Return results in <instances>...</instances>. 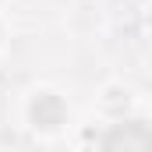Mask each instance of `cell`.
Masks as SVG:
<instances>
[{"mask_svg":"<svg viewBox=\"0 0 152 152\" xmlns=\"http://www.w3.org/2000/svg\"><path fill=\"white\" fill-rule=\"evenodd\" d=\"M106 152H152V134L138 124H124L106 138Z\"/></svg>","mask_w":152,"mask_h":152,"instance_id":"cell-1","label":"cell"}]
</instances>
